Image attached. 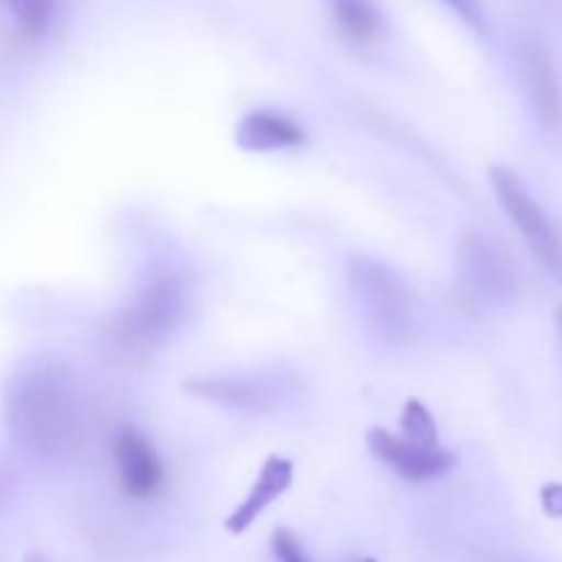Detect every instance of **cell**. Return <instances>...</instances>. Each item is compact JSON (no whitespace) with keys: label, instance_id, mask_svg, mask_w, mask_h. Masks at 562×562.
I'll list each match as a JSON object with an SVG mask.
<instances>
[{"label":"cell","instance_id":"30bf717a","mask_svg":"<svg viewBox=\"0 0 562 562\" xmlns=\"http://www.w3.org/2000/svg\"><path fill=\"white\" fill-rule=\"evenodd\" d=\"M184 390L198 398L212 401V404L245 412L267 409L278 395V387L250 376H198L187 379Z\"/></svg>","mask_w":562,"mask_h":562},{"label":"cell","instance_id":"5bb4252c","mask_svg":"<svg viewBox=\"0 0 562 562\" xmlns=\"http://www.w3.org/2000/svg\"><path fill=\"white\" fill-rule=\"evenodd\" d=\"M27 36H42L55 16V0H0Z\"/></svg>","mask_w":562,"mask_h":562},{"label":"cell","instance_id":"2e32d148","mask_svg":"<svg viewBox=\"0 0 562 562\" xmlns=\"http://www.w3.org/2000/svg\"><path fill=\"white\" fill-rule=\"evenodd\" d=\"M272 552L280 562H311L305 549H302L300 538L291 530H274L272 536Z\"/></svg>","mask_w":562,"mask_h":562},{"label":"cell","instance_id":"52a82bcc","mask_svg":"<svg viewBox=\"0 0 562 562\" xmlns=\"http://www.w3.org/2000/svg\"><path fill=\"white\" fill-rule=\"evenodd\" d=\"M459 272L461 285L472 291L477 300H505L514 285L510 263L505 261L499 247L483 234H467L459 241Z\"/></svg>","mask_w":562,"mask_h":562},{"label":"cell","instance_id":"9a60e30c","mask_svg":"<svg viewBox=\"0 0 562 562\" xmlns=\"http://www.w3.org/2000/svg\"><path fill=\"white\" fill-rule=\"evenodd\" d=\"M456 16H459L464 25H470L472 31H486V9H483V0H442Z\"/></svg>","mask_w":562,"mask_h":562},{"label":"cell","instance_id":"44dd1931","mask_svg":"<svg viewBox=\"0 0 562 562\" xmlns=\"http://www.w3.org/2000/svg\"><path fill=\"white\" fill-rule=\"evenodd\" d=\"M362 562H376V560H362Z\"/></svg>","mask_w":562,"mask_h":562},{"label":"cell","instance_id":"277c9868","mask_svg":"<svg viewBox=\"0 0 562 562\" xmlns=\"http://www.w3.org/2000/svg\"><path fill=\"white\" fill-rule=\"evenodd\" d=\"M488 181L497 195L499 206L505 209L508 220L519 236L525 239L527 250L536 256V261L562 283V231L558 228L547 209L538 203V198L527 190L525 181L510 168L494 165L488 170Z\"/></svg>","mask_w":562,"mask_h":562},{"label":"cell","instance_id":"ac0fdd59","mask_svg":"<svg viewBox=\"0 0 562 562\" xmlns=\"http://www.w3.org/2000/svg\"><path fill=\"white\" fill-rule=\"evenodd\" d=\"M5 497H9V477H5V472L0 470V503H3Z\"/></svg>","mask_w":562,"mask_h":562},{"label":"cell","instance_id":"d6986e66","mask_svg":"<svg viewBox=\"0 0 562 562\" xmlns=\"http://www.w3.org/2000/svg\"><path fill=\"white\" fill-rule=\"evenodd\" d=\"M22 562H53L47 558V554H42V552H27L25 558H22Z\"/></svg>","mask_w":562,"mask_h":562},{"label":"cell","instance_id":"8992f818","mask_svg":"<svg viewBox=\"0 0 562 562\" xmlns=\"http://www.w3.org/2000/svg\"><path fill=\"white\" fill-rule=\"evenodd\" d=\"M368 448L384 467L401 475L404 481L423 483L445 475L456 464V456L445 448H426V445L409 442L401 434H390L384 428L368 431Z\"/></svg>","mask_w":562,"mask_h":562},{"label":"cell","instance_id":"4fadbf2b","mask_svg":"<svg viewBox=\"0 0 562 562\" xmlns=\"http://www.w3.org/2000/svg\"><path fill=\"white\" fill-rule=\"evenodd\" d=\"M401 437L409 442L426 445V448H437L439 445V428L431 412L420 404V401H406L404 415H401Z\"/></svg>","mask_w":562,"mask_h":562},{"label":"cell","instance_id":"ffe728a7","mask_svg":"<svg viewBox=\"0 0 562 562\" xmlns=\"http://www.w3.org/2000/svg\"><path fill=\"white\" fill-rule=\"evenodd\" d=\"M558 335H560V346H562V307H560V313H558Z\"/></svg>","mask_w":562,"mask_h":562},{"label":"cell","instance_id":"7c38bea8","mask_svg":"<svg viewBox=\"0 0 562 562\" xmlns=\"http://www.w3.org/2000/svg\"><path fill=\"white\" fill-rule=\"evenodd\" d=\"M527 71H530V93L532 102H536L538 115L547 124H558L562 113L560 102V88L558 80H554V71L549 69V64L543 58H530L527 60Z\"/></svg>","mask_w":562,"mask_h":562},{"label":"cell","instance_id":"ba28073f","mask_svg":"<svg viewBox=\"0 0 562 562\" xmlns=\"http://www.w3.org/2000/svg\"><path fill=\"white\" fill-rule=\"evenodd\" d=\"M291 483H294V464H291L289 459H283V456H269L267 464L258 472L252 488L247 492V497L241 499V503L236 505L234 514L225 519V530H228L231 536H241V532H245L247 527L274 503V499L283 497V494L289 492Z\"/></svg>","mask_w":562,"mask_h":562},{"label":"cell","instance_id":"8fae6325","mask_svg":"<svg viewBox=\"0 0 562 562\" xmlns=\"http://www.w3.org/2000/svg\"><path fill=\"white\" fill-rule=\"evenodd\" d=\"M338 31L357 47H371L387 33V20L376 0H329Z\"/></svg>","mask_w":562,"mask_h":562},{"label":"cell","instance_id":"9c48e42d","mask_svg":"<svg viewBox=\"0 0 562 562\" xmlns=\"http://www.w3.org/2000/svg\"><path fill=\"white\" fill-rule=\"evenodd\" d=\"M307 143L305 130L294 119L274 110H252L236 126V146L250 154L302 148Z\"/></svg>","mask_w":562,"mask_h":562},{"label":"cell","instance_id":"e0dca14e","mask_svg":"<svg viewBox=\"0 0 562 562\" xmlns=\"http://www.w3.org/2000/svg\"><path fill=\"white\" fill-rule=\"evenodd\" d=\"M541 505H543V510H547V516L562 521V486L560 483H549V486H543Z\"/></svg>","mask_w":562,"mask_h":562},{"label":"cell","instance_id":"6da1fadb","mask_svg":"<svg viewBox=\"0 0 562 562\" xmlns=\"http://www.w3.org/2000/svg\"><path fill=\"white\" fill-rule=\"evenodd\" d=\"M5 428L16 448L42 459L64 456L77 439V387L58 362H38L11 379L3 401Z\"/></svg>","mask_w":562,"mask_h":562},{"label":"cell","instance_id":"7a4b0ae2","mask_svg":"<svg viewBox=\"0 0 562 562\" xmlns=\"http://www.w3.org/2000/svg\"><path fill=\"white\" fill-rule=\"evenodd\" d=\"M190 311V289L173 272L148 280L135 300L110 322V338L130 349H154L179 329Z\"/></svg>","mask_w":562,"mask_h":562},{"label":"cell","instance_id":"5b68a950","mask_svg":"<svg viewBox=\"0 0 562 562\" xmlns=\"http://www.w3.org/2000/svg\"><path fill=\"white\" fill-rule=\"evenodd\" d=\"M110 453H113L119 486L126 497L148 499L162 488V459H159V453L154 450L151 439L146 434L132 426L119 428L113 437V445H110Z\"/></svg>","mask_w":562,"mask_h":562},{"label":"cell","instance_id":"3957f363","mask_svg":"<svg viewBox=\"0 0 562 562\" xmlns=\"http://www.w3.org/2000/svg\"><path fill=\"white\" fill-rule=\"evenodd\" d=\"M351 294L368 327L387 344H401L412 329V294L404 280L382 261L357 258L349 267Z\"/></svg>","mask_w":562,"mask_h":562}]
</instances>
